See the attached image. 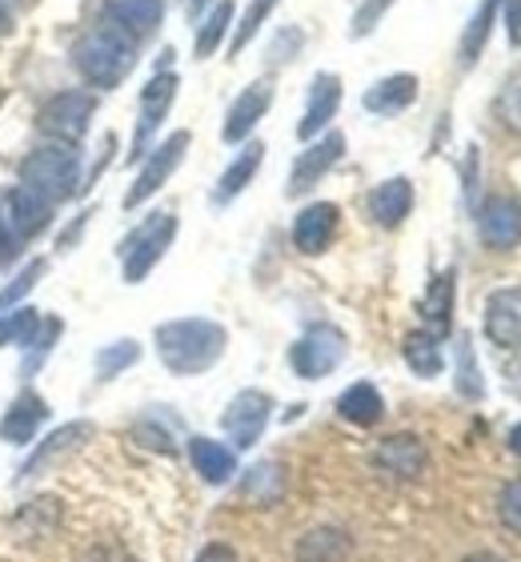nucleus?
<instances>
[{
  "instance_id": "nucleus-1",
  "label": "nucleus",
  "mask_w": 521,
  "mask_h": 562,
  "mask_svg": "<svg viewBox=\"0 0 521 562\" xmlns=\"http://www.w3.org/2000/svg\"><path fill=\"white\" fill-rule=\"evenodd\" d=\"M152 346H157V358L165 362L169 374L197 378L225 358L229 334L220 322H208V317H177V322L157 326Z\"/></svg>"
},
{
  "instance_id": "nucleus-2",
  "label": "nucleus",
  "mask_w": 521,
  "mask_h": 562,
  "mask_svg": "<svg viewBox=\"0 0 521 562\" xmlns=\"http://www.w3.org/2000/svg\"><path fill=\"white\" fill-rule=\"evenodd\" d=\"M72 65L93 89H116L125 81L133 65H137V41H128L125 33H116L113 24L89 29L72 48Z\"/></svg>"
},
{
  "instance_id": "nucleus-3",
  "label": "nucleus",
  "mask_w": 521,
  "mask_h": 562,
  "mask_svg": "<svg viewBox=\"0 0 521 562\" xmlns=\"http://www.w3.org/2000/svg\"><path fill=\"white\" fill-rule=\"evenodd\" d=\"M21 186L41 193L48 205H60V201L77 198L81 189V157L72 145H41L21 161Z\"/></svg>"
},
{
  "instance_id": "nucleus-4",
  "label": "nucleus",
  "mask_w": 521,
  "mask_h": 562,
  "mask_svg": "<svg viewBox=\"0 0 521 562\" xmlns=\"http://www.w3.org/2000/svg\"><path fill=\"white\" fill-rule=\"evenodd\" d=\"M173 237H177V217L161 210V213H149V217L121 241L116 254H121V273H125L128 285H140V281L157 270V261L165 258V249L173 246Z\"/></svg>"
},
{
  "instance_id": "nucleus-5",
  "label": "nucleus",
  "mask_w": 521,
  "mask_h": 562,
  "mask_svg": "<svg viewBox=\"0 0 521 562\" xmlns=\"http://www.w3.org/2000/svg\"><path fill=\"white\" fill-rule=\"evenodd\" d=\"M93 113H97V97L89 89H65V93L48 97L45 105H41L36 125H41L45 137L57 140V145H81Z\"/></svg>"
},
{
  "instance_id": "nucleus-6",
  "label": "nucleus",
  "mask_w": 521,
  "mask_h": 562,
  "mask_svg": "<svg viewBox=\"0 0 521 562\" xmlns=\"http://www.w3.org/2000/svg\"><path fill=\"white\" fill-rule=\"evenodd\" d=\"M346 334L329 322H317L302 334V338L293 341L290 350V366L293 374L305 378V382H317V378H329L337 366L346 362Z\"/></svg>"
},
{
  "instance_id": "nucleus-7",
  "label": "nucleus",
  "mask_w": 521,
  "mask_h": 562,
  "mask_svg": "<svg viewBox=\"0 0 521 562\" xmlns=\"http://www.w3.org/2000/svg\"><path fill=\"white\" fill-rule=\"evenodd\" d=\"M189 145H193V133L177 130L173 137H165L157 149L145 153V165H140V173L133 177V186H128V193H125V210H140L152 193H161L165 181L177 173V165L185 161Z\"/></svg>"
},
{
  "instance_id": "nucleus-8",
  "label": "nucleus",
  "mask_w": 521,
  "mask_h": 562,
  "mask_svg": "<svg viewBox=\"0 0 521 562\" xmlns=\"http://www.w3.org/2000/svg\"><path fill=\"white\" fill-rule=\"evenodd\" d=\"M177 89H181V77H177V72H152V81L140 89V117H137V130H133L128 161H140V157L149 153L152 137L161 130V121L169 117V109H173Z\"/></svg>"
},
{
  "instance_id": "nucleus-9",
  "label": "nucleus",
  "mask_w": 521,
  "mask_h": 562,
  "mask_svg": "<svg viewBox=\"0 0 521 562\" xmlns=\"http://www.w3.org/2000/svg\"><path fill=\"white\" fill-rule=\"evenodd\" d=\"M269 418H273V398L265 390H241L220 414V430L229 434V442L237 450H249V446L261 442Z\"/></svg>"
},
{
  "instance_id": "nucleus-10",
  "label": "nucleus",
  "mask_w": 521,
  "mask_h": 562,
  "mask_svg": "<svg viewBox=\"0 0 521 562\" xmlns=\"http://www.w3.org/2000/svg\"><path fill=\"white\" fill-rule=\"evenodd\" d=\"M373 467L397 482H417L429 467V450L417 434H389V438L373 450Z\"/></svg>"
},
{
  "instance_id": "nucleus-11",
  "label": "nucleus",
  "mask_w": 521,
  "mask_h": 562,
  "mask_svg": "<svg viewBox=\"0 0 521 562\" xmlns=\"http://www.w3.org/2000/svg\"><path fill=\"white\" fill-rule=\"evenodd\" d=\"M477 229H482V241L489 249L510 254L513 246H521V201L506 198V193L486 198V205L477 213Z\"/></svg>"
},
{
  "instance_id": "nucleus-12",
  "label": "nucleus",
  "mask_w": 521,
  "mask_h": 562,
  "mask_svg": "<svg viewBox=\"0 0 521 562\" xmlns=\"http://www.w3.org/2000/svg\"><path fill=\"white\" fill-rule=\"evenodd\" d=\"M269 105H273V81L269 77H261V81L245 85L241 97L229 105V113H225V125H220V137L229 140V145H241V140L253 137L257 121L265 117Z\"/></svg>"
},
{
  "instance_id": "nucleus-13",
  "label": "nucleus",
  "mask_w": 521,
  "mask_h": 562,
  "mask_svg": "<svg viewBox=\"0 0 521 562\" xmlns=\"http://www.w3.org/2000/svg\"><path fill=\"white\" fill-rule=\"evenodd\" d=\"M341 153H346V137L341 133H325L321 140H313L309 149L293 161V173H290V186H285V193L290 198H302V193H309L317 181H321L329 169H333L337 161H341Z\"/></svg>"
},
{
  "instance_id": "nucleus-14",
  "label": "nucleus",
  "mask_w": 521,
  "mask_h": 562,
  "mask_svg": "<svg viewBox=\"0 0 521 562\" xmlns=\"http://www.w3.org/2000/svg\"><path fill=\"white\" fill-rule=\"evenodd\" d=\"M337 225H341V210H337L333 201H313L293 222V246L302 249L305 258H317V254L333 246Z\"/></svg>"
},
{
  "instance_id": "nucleus-15",
  "label": "nucleus",
  "mask_w": 521,
  "mask_h": 562,
  "mask_svg": "<svg viewBox=\"0 0 521 562\" xmlns=\"http://www.w3.org/2000/svg\"><path fill=\"white\" fill-rule=\"evenodd\" d=\"M341 109V77L337 72H317L309 81V101H305V113L297 121V137L313 140L317 133L329 130V121L337 117Z\"/></svg>"
},
{
  "instance_id": "nucleus-16",
  "label": "nucleus",
  "mask_w": 521,
  "mask_h": 562,
  "mask_svg": "<svg viewBox=\"0 0 521 562\" xmlns=\"http://www.w3.org/2000/svg\"><path fill=\"white\" fill-rule=\"evenodd\" d=\"M486 338L494 346L518 350L521 346V285H501L486 302Z\"/></svg>"
},
{
  "instance_id": "nucleus-17",
  "label": "nucleus",
  "mask_w": 521,
  "mask_h": 562,
  "mask_svg": "<svg viewBox=\"0 0 521 562\" xmlns=\"http://www.w3.org/2000/svg\"><path fill=\"white\" fill-rule=\"evenodd\" d=\"M48 422V402L36 390H21L12 406L0 418V442L9 446H29L41 434V426Z\"/></svg>"
},
{
  "instance_id": "nucleus-18",
  "label": "nucleus",
  "mask_w": 521,
  "mask_h": 562,
  "mask_svg": "<svg viewBox=\"0 0 521 562\" xmlns=\"http://www.w3.org/2000/svg\"><path fill=\"white\" fill-rule=\"evenodd\" d=\"M48 222H53V205H48L41 193H33V189H24V186L9 189V198H4V225H9L21 241L45 234Z\"/></svg>"
},
{
  "instance_id": "nucleus-19",
  "label": "nucleus",
  "mask_w": 521,
  "mask_h": 562,
  "mask_svg": "<svg viewBox=\"0 0 521 562\" xmlns=\"http://www.w3.org/2000/svg\"><path fill=\"white\" fill-rule=\"evenodd\" d=\"M93 434V422H69V426H57V430L48 434V438H41V446H36L33 454H29V462L21 467V474L16 479H36L41 470H48L57 458H65V454H72L77 446L84 442Z\"/></svg>"
},
{
  "instance_id": "nucleus-20",
  "label": "nucleus",
  "mask_w": 521,
  "mask_h": 562,
  "mask_svg": "<svg viewBox=\"0 0 521 562\" xmlns=\"http://www.w3.org/2000/svg\"><path fill=\"white\" fill-rule=\"evenodd\" d=\"M104 16L128 41H145L161 24V0H104Z\"/></svg>"
},
{
  "instance_id": "nucleus-21",
  "label": "nucleus",
  "mask_w": 521,
  "mask_h": 562,
  "mask_svg": "<svg viewBox=\"0 0 521 562\" xmlns=\"http://www.w3.org/2000/svg\"><path fill=\"white\" fill-rule=\"evenodd\" d=\"M417 89L421 85H417L414 72H394V77H382L377 85H370L365 97H361V105L377 113V117H397V113H406L417 101Z\"/></svg>"
},
{
  "instance_id": "nucleus-22",
  "label": "nucleus",
  "mask_w": 521,
  "mask_h": 562,
  "mask_svg": "<svg viewBox=\"0 0 521 562\" xmlns=\"http://www.w3.org/2000/svg\"><path fill=\"white\" fill-rule=\"evenodd\" d=\"M414 210V181L409 177H389L370 193V217L382 229H397Z\"/></svg>"
},
{
  "instance_id": "nucleus-23",
  "label": "nucleus",
  "mask_w": 521,
  "mask_h": 562,
  "mask_svg": "<svg viewBox=\"0 0 521 562\" xmlns=\"http://www.w3.org/2000/svg\"><path fill=\"white\" fill-rule=\"evenodd\" d=\"M261 161H265V145L261 140H245V149L233 157V165L220 173L217 189H213V205H229L233 198H241L245 189L253 186Z\"/></svg>"
},
{
  "instance_id": "nucleus-24",
  "label": "nucleus",
  "mask_w": 521,
  "mask_h": 562,
  "mask_svg": "<svg viewBox=\"0 0 521 562\" xmlns=\"http://www.w3.org/2000/svg\"><path fill=\"white\" fill-rule=\"evenodd\" d=\"M189 458H193V470H197L201 479L208 486H225V482L237 474V454H233V446L217 442V438H189Z\"/></svg>"
},
{
  "instance_id": "nucleus-25",
  "label": "nucleus",
  "mask_w": 521,
  "mask_h": 562,
  "mask_svg": "<svg viewBox=\"0 0 521 562\" xmlns=\"http://www.w3.org/2000/svg\"><path fill=\"white\" fill-rule=\"evenodd\" d=\"M337 414L353 426H377L385 418V398L382 390L373 386V382H353V386L337 398Z\"/></svg>"
},
{
  "instance_id": "nucleus-26",
  "label": "nucleus",
  "mask_w": 521,
  "mask_h": 562,
  "mask_svg": "<svg viewBox=\"0 0 521 562\" xmlns=\"http://www.w3.org/2000/svg\"><path fill=\"white\" fill-rule=\"evenodd\" d=\"M401 358H406V366L417 378H438L441 366H445L441 338L438 334H429V329H414V334H406V341H401Z\"/></svg>"
},
{
  "instance_id": "nucleus-27",
  "label": "nucleus",
  "mask_w": 521,
  "mask_h": 562,
  "mask_svg": "<svg viewBox=\"0 0 521 562\" xmlns=\"http://www.w3.org/2000/svg\"><path fill=\"white\" fill-rule=\"evenodd\" d=\"M421 317H426L429 334H450V317H453V270L438 273L429 293L421 297Z\"/></svg>"
},
{
  "instance_id": "nucleus-28",
  "label": "nucleus",
  "mask_w": 521,
  "mask_h": 562,
  "mask_svg": "<svg viewBox=\"0 0 521 562\" xmlns=\"http://www.w3.org/2000/svg\"><path fill=\"white\" fill-rule=\"evenodd\" d=\"M346 551H349L346 530L317 527L309 535H302V542H297V562H341Z\"/></svg>"
},
{
  "instance_id": "nucleus-29",
  "label": "nucleus",
  "mask_w": 521,
  "mask_h": 562,
  "mask_svg": "<svg viewBox=\"0 0 521 562\" xmlns=\"http://www.w3.org/2000/svg\"><path fill=\"white\" fill-rule=\"evenodd\" d=\"M229 29H233V0H217V4H213V9L205 12V21L197 24V45H193L197 60L213 57Z\"/></svg>"
},
{
  "instance_id": "nucleus-30",
  "label": "nucleus",
  "mask_w": 521,
  "mask_h": 562,
  "mask_svg": "<svg viewBox=\"0 0 521 562\" xmlns=\"http://www.w3.org/2000/svg\"><path fill=\"white\" fill-rule=\"evenodd\" d=\"M494 12H498V0H482L474 12V21L465 24V33H462V69H474L477 57H482V48H486L489 41V29H494Z\"/></svg>"
},
{
  "instance_id": "nucleus-31",
  "label": "nucleus",
  "mask_w": 521,
  "mask_h": 562,
  "mask_svg": "<svg viewBox=\"0 0 521 562\" xmlns=\"http://www.w3.org/2000/svg\"><path fill=\"white\" fill-rule=\"evenodd\" d=\"M60 334H65V322H60V317H41V326H36L33 341L24 346V350H29V358H24V370H21L24 382H29V378L45 366V358L53 353V346H57Z\"/></svg>"
},
{
  "instance_id": "nucleus-32",
  "label": "nucleus",
  "mask_w": 521,
  "mask_h": 562,
  "mask_svg": "<svg viewBox=\"0 0 521 562\" xmlns=\"http://www.w3.org/2000/svg\"><path fill=\"white\" fill-rule=\"evenodd\" d=\"M140 362V346L133 338H121V341H109L97 350V378L101 382H113L116 374H125L128 366Z\"/></svg>"
},
{
  "instance_id": "nucleus-33",
  "label": "nucleus",
  "mask_w": 521,
  "mask_h": 562,
  "mask_svg": "<svg viewBox=\"0 0 521 562\" xmlns=\"http://www.w3.org/2000/svg\"><path fill=\"white\" fill-rule=\"evenodd\" d=\"M281 0H249V9H245V16L237 24H233V41H229V53L233 57H241V48L253 41L257 33H261V24L273 16V9H278Z\"/></svg>"
},
{
  "instance_id": "nucleus-34",
  "label": "nucleus",
  "mask_w": 521,
  "mask_h": 562,
  "mask_svg": "<svg viewBox=\"0 0 521 562\" xmlns=\"http://www.w3.org/2000/svg\"><path fill=\"white\" fill-rule=\"evenodd\" d=\"M36 326H41V317H36V310H29V305H16V310H9V314H0V346H29L36 334Z\"/></svg>"
},
{
  "instance_id": "nucleus-35",
  "label": "nucleus",
  "mask_w": 521,
  "mask_h": 562,
  "mask_svg": "<svg viewBox=\"0 0 521 562\" xmlns=\"http://www.w3.org/2000/svg\"><path fill=\"white\" fill-rule=\"evenodd\" d=\"M45 270H48L45 258H33V261H29V266H24V270L16 273V278H12L9 285H4V290H0V314L16 310V305H21L24 297H29V293L36 290V281L45 278Z\"/></svg>"
},
{
  "instance_id": "nucleus-36",
  "label": "nucleus",
  "mask_w": 521,
  "mask_h": 562,
  "mask_svg": "<svg viewBox=\"0 0 521 562\" xmlns=\"http://www.w3.org/2000/svg\"><path fill=\"white\" fill-rule=\"evenodd\" d=\"M241 494H245V498H253V503L269 506L281 494V467H273V462H261V467H253V470H249V479H245Z\"/></svg>"
},
{
  "instance_id": "nucleus-37",
  "label": "nucleus",
  "mask_w": 521,
  "mask_h": 562,
  "mask_svg": "<svg viewBox=\"0 0 521 562\" xmlns=\"http://www.w3.org/2000/svg\"><path fill=\"white\" fill-rule=\"evenodd\" d=\"M457 394L462 398H486V382H482V370L474 362V346L469 338L457 341Z\"/></svg>"
},
{
  "instance_id": "nucleus-38",
  "label": "nucleus",
  "mask_w": 521,
  "mask_h": 562,
  "mask_svg": "<svg viewBox=\"0 0 521 562\" xmlns=\"http://www.w3.org/2000/svg\"><path fill=\"white\" fill-rule=\"evenodd\" d=\"M494 117L501 121V130H510L521 137V72H513L510 81L501 85L498 101H494Z\"/></svg>"
},
{
  "instance_id": "nucleus-39",
  "label": "nucleus",
  "mask_w": 521,
  "mask_h": 562,
  "mask_svg": "<svg viewBox=\"0 0 521 562\" xmlns=\"http://www.w3.org/2000/svg\"><path fill=\"white\" fill-rule=\"evenodd\" d=\"M389 9H394V0H361L358 12H353V21H349V36H353V41H365V36L382 24V16Z\"/></svg>"
},
{
  "instance_id": "nucleus-40",
  "label": "nucleus",
  "mask_w": 521,
  "mask_h": 562,
  "mask_svg": "<svg viewBox=\"0 0 521 562\" xmlns=\"http://www.w3.org/2000/svg\"><path fill=\"white\" fill-rule=\"evenodd\" d=\"M498 518L513 535H521V479L510 482V486H501L498 494Z\"/></svg>"
},
{
  "instance_id": "nucleus-41",
  "label": "nucleus",
  "mask_w": 521,
  "mask_h": 562,
  "mask_svg": "<svg viewBox=\"0 0 521 562\" xmlns=\"http://www.w3.org/2000/svg\"><path fill=\"white\" fill-rule=\"evenodd\" d=\"M302 45H305V33L290 24V29H281V33L273 36V45H269V60H278V65L281 60H293Z\"/></svg>"
},
{
  "instance_id": "nucleus-42",
  "label": "nucleus",
  "mask_w": 521,
  "mask_h": 562,
  "mask_svg": "<svg viewBox=\"0 0 521 562\" xmlns=\"http://www.w3.org/2000/svg\"><path fill=\"white\" fill-rule=\"evenodd\" d=\"M81 562H140V559L128 547H121V542H93L81 554Z\"/></svg>"
},
{
  "instance_id": "nucleus-43",
  "label": "nucleus",
  "mask_w": 521,
  "mask_h": 562,
  "mask_svg": "<svg viewBox=\"0 0 521 562\" xmlns=\"http://www.w3.org/2000/svg\"><path fill=\"white\" fill-rule=\"evenodd\" d=\"M501 21H506V36H510V45L521 48V0H506Z\"/></svg>"
},
{
  "instance_id": "nucleus-44",
  "label": "nucleus",
  "mask_w": 521,
  "mask_h": 562,
  "mask_svg": "<svg viewBox=\"0 0 521 562\" xmlns=\"http://www.w3.org/2000/svg\"><path fill=\"white\" fill-rule=\"evenodd\" d=\"M501 374H506V390H510L513 398H521V350L506 358V366H501Z\"/></svg>"
},
{
  "instance_id": "nucleus-45",
  "label": "nucleus",
  "mask_w": 521,
  "mask_h": 562,
  "mask_svg": "<svg viewBox=\"0 0 521 562\" xmlns=\"http://www.w3.org/2000/svg\"><path fill=\"white\" fill-rule=\"evenodd\" d=\"M93 213H97V210H93V205H89V210H84L81 217H77V222H72L69 229H65V234H60L57 246H60V249H72V241H77V237L84 234V225H89V217H93Z\"/></svg>"
},
{
  "instance_id": "nucleus-46",
  "label": "nucleus",
  "mask_w": 521,
  "mask_h": 562,
  "mask_svg": "<svg viewBox=\"0 0 521 562\" xmlns=\"http://www.w3.org/2000/svg\"><path fill=\"white\" fill-rule=\"evenodd\" d=\"M197 562H237V554H233V547H225V542H208L205 551L197 554Z\"/></svg>"
},
{
  "instance_id": "nucleus-47",
  "label": "nucleus",
  "mask_w": 521,
  "mask_h": 562,
  "mask_svg": "<svg viewBox=\"0 0 521 562\" xmlns=\"http://www.w3.org/2000/svg\"><path fill=\"white\" fill-rule=\"evenodd\" d=\"M16 246H21V237L12 234L9 225H4V217H0V261L12 258V254H16Z\"/></svg>"
},
{
  "instance_id": "nucleus-48",
  "label": "nucleus",
  "mask_w": 521,
  "mask_h": 562,
  "mask_svg": "<svg viewBox=\"0 0 521 562\" xmlns=\"http://www.w3.org/2000/svg\"><path fill=\"white\" fill-rule=\"evenodd\" d=\"M12 29V0H0V36Z\"/></svg>"
},
{
  "instance_id": "nucleus-49",
  "label": "nucleus",
  "mask_w": 521,
  "mask_h": 562,
  "mask_svg": "<svg viewBox=\"0 0 521 562\" xmlns=\"http://www.w3.org/2000/svg\"><path fill=\"white\" fill-rule=\"evenodd\" d=\"M465 562H506V559H498V554H489V551H477V554H469Z\"/></svg>"
},
{
  "instance_id": "nucleus-50",
  "label": "nucleus",
  "mask_w": 521,
  "mask_h": 562,
  "mask_svg": "<svg viewBox=\"0 0 521 562\" xmlns=\"http://www.w3.org/2000/svg\"><path fill=\"white\" fill-rule=\"evenodd\" d=\"M510 450L513 454H521V426H513L510 430Z\"/></svg>"
},
{
  "instance_id": "nucleus-51",
  "label": "nucleus",
  "mask_w": 521,
  "mask_h": 562,
  "mask_svg": "<svg viewBox=\"0 0 521 562\" xmlns=\"http://www.w3.org/2000/svg\"><path fill=\"white\" fill-rule=\"evenodd\" d=\"M205 4H208V0H189V16H201V12H205Z\"/></svg>"
}]
</instances>
